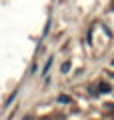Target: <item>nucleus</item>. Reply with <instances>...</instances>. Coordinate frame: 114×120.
I'll list each match as a JSON object with an SVG mask.
<instances>
[{
  "label": "nucleus",
  "instance_id": "3",
  "mask_svg": "<svg viewBox=\"0 0 114 120\" xmlns=\"http://www.w3.org/2000/svg\"><path fill=\"white\" fill-rule=\"evenodd\" d=\"M58 100H60V102H70V98H68V96H60Z\"/></svg>",
  "mask_w": 114,
  "mask_h": 120
},
{
  "label": "nucleus",
  "instance_id": "5",
  "mask_svg": "<svg viewBox=\"0 0 114 120\" xmlns=\"http://www.w3.org/2000/svg\"><path fill=\"white\" fill-rule=\"evenodd\" d=\"M112 64H114V62H112Z\"/></svg>",
  "mask_w": 114,
  "mask_h": 120
},
{
  "label": "nucleus",
  "instance_id": "1",
  "mask_svg": "<svg viewBox=\"0 0 114 120\" xmlns=\"http://www.w3.org/2000/svg\"><path fill=\"white\" fill-rule=\"evenodd\" d=\"M100 92H110V84H100Z\"/></svg>",
  "mask_w": 114,
  "mask_h": 120
},
{
  "label": "nucleus",
  "instance_id": "2",
  "mask_svg": "<svg viewBox=\"0 0 114 120\" xmlns=\"http://www.w3.org/2000/svg\"><path fill=\"white\" fill-rule=\"evenodd\" d=\"M68 70H70V62H64L62 64V72H68Z\"/></svg>",
  "mask_w": 114,
  "mask_h": 120
},
{
  "label": "nucleus",
  "instance_id": "4",
  "mask_svg": "<svg viewBox=\"0 0 114 120\" xmlns=\"http://www.w3.org/2000/svg\"><path fill=\"white\" fill-rule=\"evenodd\" d=\"M44 120H48V118H44Z\"/></svg>",
  "mask_w": 114,
  "mask_h": 120
}]
</instances>
